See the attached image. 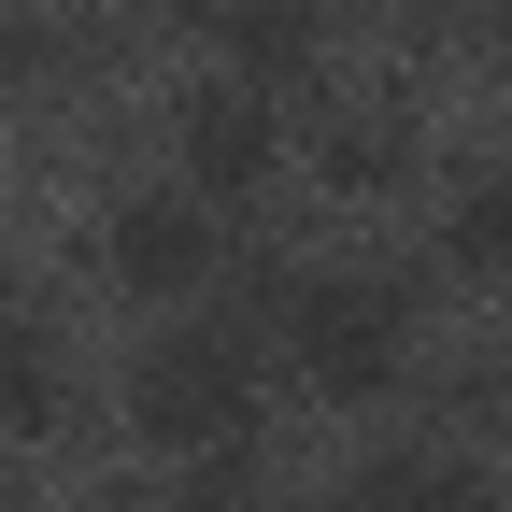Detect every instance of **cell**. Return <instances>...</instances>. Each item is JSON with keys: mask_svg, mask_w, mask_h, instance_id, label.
Instances as JSON below:
<instances>
[{"mask_svg": "<svg viewBox=\"0 0 512 512\" xmlns=\"http://www.w3.org/2000/svg\"><path fill=\"white\" fill-rule=\"evenodd\" d=\"M285 370L328 413H370L413 384V285L399 271H299L285 285Z\"/></svg>", "mask_w": 512, "mask_h": 512, "instance_id": "6da1fadb", "label": "cell"}, {"mask_svg": "<svg viewBox=\"0 0 512 512\" xmlns=\"http://www.w3.org/2000/svg\"><path fill=\"white\" fill-rule=\"evenodd\" d=\"M256 399H271V370L242 328H157L128 356V441L143 456H242Z\"/></svg>", "mask_w": 512, "mask_h": 512, "instance_id": "7a4b0ae2", "label": "cell"}, {"mask_svg": "<svg viewBox=\"0 0 512 512\" xmlns=\"http://www.w3.org/2000/svg\"><path fill=\"white\" fill-rule=\"evenodd\" d=\"M171 143H185V185L200 200H256L299 143H285V86H256V72H200L171 100Z\"/></svg>", "mask_w": 512, "mask_h": 512, "instance_id": "3957f363", "label": "cell"}, {"mask_svg": "<svg viewBox=\"0 0 512 512\" xmlns=\"http://www.w3.org/2000/svg\"><path fill=\"white\" fill-rule=\"evenodd\" d=\"M214 200L200 185H143V200H114L100 214V285L114 299H200L214 285Z\"/></svg>", "mask_w": 512, "mask_h": 512, "instance_id": "277c9868", "label": "cell"}, {"mask_svg": "<svg viewBox=\"0 0 512 512\" xmlns=\"http://www.w3.org/2000/svg\"><path fill=\"white\" fill-rule=\"evenodd\" d=\"M200 29H214V57H228V72L299 86L313 57H328V29H342V0H200Z\"/></svg>", "mask_w": 512, "mask_h": 512, "instance_id": "5b68a950", "label": "cell"}, {"mask_svg": "<svg viewBox=\"0 0 512 512\" xmlns=\"http://www.w3.org/2000/svg\"><path fill=\"white\" fill-rule=\"evenodd\" d=\"M342 512H498V484L470 456H441V441H384V456L342 470Z\"/></svg>", "mask_w": 512, "mask_h": 512, "instance_id": "8992f818", "label": "cell"}, {"mask_svg": "<svg viewBox=\"0 0 512 512\" xmlns=\"http://www.w3.org/2000/svg\"><path fill=\"white\" fill-rule=\"evenodd\" d=\"M57 427V313L0 285V441H29Z\"/></svg>", "mask_w": 512, "mask_h": 512, "instance_id": "52a82bcc", "label": "cell"}, {"mask_svg": "<svg viewBox=\"0 0 512 512\" xmlns=\"http://www.w3.org/2000/svg\"><path fill=\"white\" fill-rule=\"evenodd\" d=\"M441 271L512 285V171H470L456 200H441Z\"/></svg>", "mask_w": 512, "mask_h": 512, "instance_id": "ba28073f", "label": "cell"}, {"mask_svg": "<svg viewBox=\"0 0 512 512\" xmlns=\"http://www.w3.org/2000/svg\"><path fill=\"white\" fill-rule=\"evenodd\" d=\"M399 157H413V128H399V114L328 128V185H399Z\"/></svg>", "mask_w": 512, "mask_h": 512, "instance_id": "9c48e42d", "label": "cell"}, {"mask_svg": "<svg viewBox=\"0 0 512 512\" xmlns=\"http://www.w3.org/2000/svg\"><path fill=\"white\" fill-rule=\"evenodd\" d=\"M43 72H57V29L0 0V114H15V100H43Z\"/></svg>", "mask_w": 512, "mask_h": 512, "instance_id": "30bf717a", "label": "cell"}, {"mask_svg": "<svg viewBox=\"0 0 512 512\" xmlns=\"http://www.w3.org/2000/svg\"><path fill=\"white\" fill-rule=\"evenodd\" d=\"M157 512H271V498H256V484H242L228 456H200V470H185V484H171Z\"/></svg>", "mask_w": 512, "mask_h": 512, "instance_id": "8fae6325", "label": "cell"}]
</instances>
